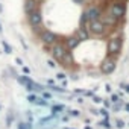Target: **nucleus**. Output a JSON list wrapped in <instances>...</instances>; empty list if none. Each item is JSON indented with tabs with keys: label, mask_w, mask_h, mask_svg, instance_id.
<instances>
[{
	"label": "nucleus",
	"mask_w": 129,
	"mask_h": 129,
	"mask_svg": "<svg viewBox=\"0 0 129 129\" xmlns=\"http://www.w3.org/2000/svg\"><path fill=\"white\" fill-rule=\"evenodd\" d=\"M18 82H20L21 85H24L26 88H30V85L34 84V81H32V79H29L27 76H20V78H18Z\"/></svg>",
	"instance_id": "f8f14e48"
},
{
	"label": "nucleus",
	"mask_w": 129,
	"mask_h": 129,
	"mask_svg": "<svg viewBox=\"0 0 129 129\" xmlns=\"http://www.w3.org/2000/svg\"><path fill=\"white\" fill-rule=\"evenodd\" d=\"M15 61H17V64H20V66H23V61H21V59H20V58H17V59H15Z\"/></svg>",
	"instance_id": "cd10ccee"
},
{
	"label": "nucleus",
	"mask_w": 129,
	"mask_h": 129,
	"mask_svg": "<svg viewBox=\"0 0 129 129\" xmlns=\"http://www.w3.org/2000/svg\"><path fill=\"white\" fill-rule=\"evenodd\" d=\"M120 50H121V38L111 37L109 41H108V47H106L108 56H115V55L120 53Z\"/></svg>",
	"instance_id": "f257e3e1"
},
{
	"label": "nucleus",
	"mask_w": 129,
	"mask_h": 129,
	"mask_svg": "<svg viewBox=\"0 0 129 129\" xmlns=\"http://www.w3.org/2000/svg\"><path fill=\"white\" fill-rule=\"evenodd\" d=\"M35 9H38V0H24V12L27 15Z\"/></svg>",
	"instance_id": "1a4fd4ad"
},
{
	"label": "nucleus",
	"mask_w": 129,
	"mask_h": 129,
	"mask_svg": "<svg viewBox=\"0 0 129 129\" xmlns=\"http://www.w3.org/2000/svg\"><path fill=\"white\" fill-rule=\"evenodd\" d=\"M64 129H75V127H64Z\"/></svg>",
	"instance_id": "7c9ffc66"
},
{
	"label": "nucleus",
	"mask_w": 129,
	"mask_h": 129,
	"mask_svg": "<svg viewBox=\"0 0 129 129\" xmlns=\"http://www.w3.org/2000/svg\"><path fill=\"white\" fill-rule=\"evenodd\" d=\"M47 64H49L50 67H55V62H53V61H47Z\"/></svg>",
	"instance_id": "bb28decb"
},
{
	"label": "nucleus",
	"mask_w": 129,
	"mask_h": 129,
	"mask_svg": "<svg viewBox=\"0 0 129 129\" xmlns=\"http://www.w3.org/2000/svg\"><path fill=\"white\" fill-rule=\"evenodd\" d=\"M118 99H120V97H118L117 94H112V96H111V100H112V102H118Z\"/></svg>",
	"instance_id": "412c9836"
},
{
	"label": "nucleus",
	"mask_w": 129,
	"mask_h": 129,
	"mask_svg": "<svg viewBox=\"0 0 129 129\" xmlns=\"http://www.w3.org/2000/svg\"><path fill=\"white\" fill-rule=\"evenodd\" d=\"M18 129H30V124L29 123H20L18 124Z\"/></svg>",
	"instance_id": "a211bd4d"
},
{
	"label": "nucleus",
	"mask_w": 129,
	"mask_h": 129,
	"mask_svg": "<svg viewBox=\"0 0 129 129\" xmlns=\"http://www.w3.org/2000/svg\"><path fill=\"white\" fill-rule=\"evenodd\" d=\"M102 124H103V126H106V127H109V126H111V124H109V121H108V118H106V120H103V123H102Z\"/></svg>",
	"instance_id": "393cba45"
},
{
	"label": "nucleus",
	"mask_w": 129,
	"mask_h": 129,
	"mask_svg": "<svg viewBox=\"0 0 129 129\" xmlns=\"http://www.w3.org/2000/svg\"><path fill=\"white\" fill-rule=\"evenodd\" d=\"M50 52H52V56H53L55 59L61 61V59L64 58V55L67 53V47L64 46V44H61V43H55L53 47L50 49Z\"/></svg>",
	"instance_id": "20e7f679"
},
{
	"label": "nucleus",
	"mask_w": 129,
	"mask_h": 129,
	"mask_svg": "<svg viewBox=\"0 0 129 129\" xmlns=\"http://www.w3.org/2000/svg\"><path fill=\"white\" fill-rule=\"evenodd\" d=\"M79 43H81V40H79V38L76 37V34H75V35H72V37L67 38V41H66V47H67V50H72V49L78 47Z\"/></svg>",
	"instance_id": "9d476101"
},
{
	"label": "nucleus",
	"mask_w": 129,
	"mask_h": 129,
	"mask_svg": "<svg viewBox=\"0 0 129 129\" xmlns=\"http://www.w3.org/2000/svg\"><path fill=\"white\" fill-rule=\"evenodd\" d=\"M40 38H41V41H43L46 46H53V44L58 41V37H56L53 32H50V30H43V32L40 34Z\"/></svg>",
	"instance_id": "423d86ee"
},
{
	"label": "nucleus",
	"mask_w": 129,
	"mask_h": 129,
	"mask_svg": "<svg viewBox=\"0 0 129 129\" xmlns=\"http://www.w3.org/2000/svg\"><path fill=\"white\" fill-rule=\"evenodd\" d=\"M115 67H117L115 59H114L112 56H109V58H106V59L102 62V66H100V72H102L103 75H111V73L115 70Z\"/></svg>",
	"instance_id": "7ed1b4c3"
},
{
	"label": "nucleus",
	"mask_w": 129,
	"mask_h": 129,
	"mask_svg": "<svg viewBox=\"0 0 129 129\" xmlns=\"http://www.w3.org/2000/svg\"><path fill=\"white\" fill-rule=\"evenodd\" d=\"M126 111H129V103H126Z\"/></svg>",
	"instance_id": "c756f323"
},
{
	"label": "nucleus",
	"mask_w": 129,
	"mask_h": 129,
	"mask_svg": "<svg viewBox=\"0 0 129 129\" xmlns=\"http://www.w3.org/2000/svg\"><path fill=\"white\" fill-rule=\"evenodd\" d=\"M3 47H5V52H6V53H11V52H12L11 46H9V44H8L6 41H3Z\"/></svg>",
	"instance_id": "f3484780"
},
{
	"label": "nucleus",
	"mask_w": 129,
	"mask_h": 129,
	"mask_svg": "<svg viewBox=\"0 0 129 129\" xmlns=\"http://www.w3.org/2000/svg\"><path fill=\"white\" fill-rule=\"evenodd\" d=\"M29 90H34L35 93H43V91H44V88H43L40 84H35V82L30 85V88H29Z\"/></svg>",
	"instance_id": "dca6fc26"
},
{
	"label": "nucleus",
	"mask_w": 129,
	"mask_h": 129,
	"mask_svg": "<svg viewBox=\"0 0 129 129\" xmlns=\"http://www.w3.org/2000/svg\"><path fill=\"white\" fill-rule=\"evenodd\" d=\"M76 37H78V38H79V40H81V41H82V40H84V41H85V40H87V38H88V32H87V30H85V29H84V26H82V27H79V29H78V32H76Z\"/></svg>",
	"instance_id": "ddd939ff"
},
{
	"label": "nucleus",
	"mask_w": 129,
	"mask_h": 129,
	"mask_svg": "<svg viewBox=\"0 0 129 129\" xmlns=\"http://www.w3.org/2000/svg\"><path fill=\"white\" fill-rule=\"evenodd\" d=\"M41 94H43V99H44V100H49V99H52V94H50V93H46V91H43Z\"/></svg>",
	"instance_id": "6ab92c4d"
},
{
	"label": "nucleus",
	"mask_w": 129,
	"mask_h": 129,
	"mask_svg": "<svg viewBox=\"0 0 129 129\" xmlns=\"http://www.w3.org/2000/svg\"><path fill=\"white\" fill-rule=\"evenodd\" d=\"M23 72H24V75H29V73H30L29 67H23Z\"/></svg>",
	"instance_id": "b1692460"
},
{
	"label": "nucleus",
	"mask_w": 129,
	"mask_h": 129,
	"mask_svg": "<svg viewBox=\"0 0 129 129\" xmlns=\"http://www.w3.org/2000/svg\"><path fill=\"white\" fill-rule=\"evenodd\" d=\"M61 61H64V64H67V66H70V64L73 62V56H72L70 53H66V55H64V58H62Z\"/></svg>",
	"instance_id": "4468645a"
},
{
	"label": "nucleus",
	"mask_w": 129,
	"mask_h": 129,
	"mask_svg": "<svg viewBox=\"0 0 129 129\" xmlns=\"http://www.w3.org/2000/svg\"><path fill=\"white\" fill-rule=\"evenodd\" d=\"M93 100H94L96 103H100V102H102V99H100V97H97V96H94V97H93Z\"/></svg>",
	"instance_id": "5701e85b"
},
{
	"label": "nucleus",
	"mask_w": 129,
	"mask_h": 129,
	"mask_svg": "<svg viewBox=\"0 0 129 129\" xmlns=\"http://www.w3.org/2000/svg\"><path fill=\"white\" fill-rule=\"evenodd\" d=\"M56 78H58V79H61V81H64V79H66V75H64V73H58V75H56Z\"/></svg>",
	"instance_id": "aec40b11"
},
{
	"label": "nucleus",
	"mask_w": 129,
	"mask_h": 129,
	"mask_svg": "<svg viewBox=\"0 0 129 129\" xmlns=\"http://www.w3.org/2000/svg\"><path fill=\"white\" fill-rule=\"evenodd\" d=\"M27 18H29V24L30 26H40L43 23V14H41L40 9H35L34 12H30L27 15Z\"/></svg>",
	"instance_id": "0eeeda50"
},
{
	"label": "nucleus",
	"mask_w": 129,
	"mask_h": 129,
	"mask_svg": "<svg viewBox=\"0 0 129 129\" xmlns=\"http://www.w3.org/2000/svg\"><path fill=\"white\" fill-rule=\"evenodd\" d=\"M87 15H88V21H93V20H100L102 17V11L99 6H91L87 9Z\"/></svg>",
	"instance_id": "6e6552de"
},
{
	"label": "nucleus",
	"mask_w": 129,
	"mask_h": 129,
	"mask_svg": "<svg viewBox=\"0 0 129 129\" xmlns=\"http://www.w3.org/2000/svg\"><path fill=\"white\" fill-rule=\"evenodd\" d=\"M103 105H105V106H106V108H109V105H111V103H109V102H108V100H103Z\"/></svg>",
	"instance_id": "a878e982"
},
{
	"label": "nucleus",
	"mask_w": 129,
	"mask_h": 129,
	"mask_svg": "<svg viewBox=\"0 0 129 129\" xmlns=\"http://www.w3.org/2000/svg\"><path fill=\"white\" fill-rule=\"evenodd\" d=\"M124 126V121L123 120H117V127H123Z\"/></svg>",
	"instance_id": "4be33fe9"
},
{
	"label": "nucleus",
	"mask_w": 129,
	"mask_h": 129,
	"mask_svg": "<svg viewBox=\"0 0 129 129\" xmlns=\"http://www.w3.org/2000/svg\"><path fill=\"white\" fill-rule=\"evenodd\" d=\"M105 26H106V24H105L102 20H93V21H90L88 29H90V32L94 34V35H102V34H105Z\"/></svg>",
	"instance_id": "39448f33"
},
{
	"label": "nucleus",
	"mask_w": 129,
	"mask_h": 129,
	"mask_svg": "<svg viewBox=\"0 0 129 129\" xmlns=\"http://www.w3.org/2000/svg\"><path fill=\"white\" fill-rule=\"evenodd\" d=\"M64 109H66V106H64L62 103H59V105H53V106H52V111H53L55 114H58V112H62Z\"/></svg>",
	"instance_id": "2eb2a0df"
},
{
	"label": "nucleus",
	"mask_w": 129,
	"mask_h": 129,
	"mask_svg": "<svg viewBox=\"0 0 129 129\" xmlns=\"http://www.w3.org/2000/svg\"><path fill=\"white\" fill-rule=\"evenodd\" d=\"M70 114H72V115H79V112H78V111H70Z\"/></svg>",
	"instance_id": "c85d7f7f"
},
{
	"label": "nucleus",
	"mask_w": 129,
	"mask_h": 129,
	"mask_svg": "<svg viewBox=\"0 0 129 129\" xmlns=\"http://www.w3.org/2000/svg\"><path fill=\"white\" fill-rule=\"evenodd\" d=\"M0 32H2V24H0Z\"/></svg>",
	"instance_id": "2f4dec72"
},
{
	"label": "nucleus",
	"mask_w": 129,
	"mask_h": 129,
	"mask_svg": "<svg viewBox=\"0 0 129 129\" xmlns=\"http://www.w3.org/2000/svg\"><path fill=\"white\" fill-rule=\"evenodd\" d=\"M27 100H29L30 103H35V105H38V106H47V100H44V99H40L37 94H29V96H27Z\"/></svg>",
	"instance_id": "9b49d317"
},
{
	"label": "nucleus",
	"mask_w": 129,
	"mask_h": 129,
	"mask_svg": "<svg viewBox=\"0 0 129 129\" xmlns=\"http://www.w3.org/2000/svg\"><path fill=\"white\" fill-rule=\"evenodd\" d=\"M108 14L112 15L115 20H120V18L124 17V14H126V5L117 2V3H114V5L109 8V12H108Z\"/></svg>",
	"instance_id": "f03ea898"
}]
</instances>
